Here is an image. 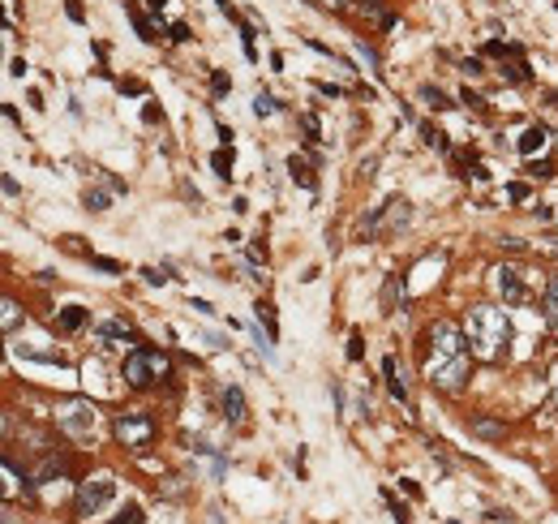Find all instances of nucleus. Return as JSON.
I'll return each instance as SVG.
<instances>
[{"label": "nucleus", "instance_id": "4be33fe9", "mask_svg": "<svg viewBox=\"0 0 558 524\" xmlns=\"http://www.w3.org/2000/svg\"><path fill=\"white\" fill-rule=\"evenodd\" d=\"M210 164H215L219 177H232V150H215V155H210Z\"/></svg>", "mask_w": 558, "mask_h": 524}, {"label": "nucleus", "instance_id": "aec40b11", "mask_svg": "<svg viewBox=\"0 0 558 524\" xmlns=\"http://www.w3.org/2000/svg\"><path fill=\"white\" fill-rule=\"evenodd\" d=\"M473 430H477L481 439H502V426L489 422V417H473Z\"/></svg>", "mask_w": 558, "mask_h": 524}, {"label": "nucleus", "instance_id": "0eeeda50", "mask_svg": "<svg viewBox=\"0 0 558 524\" xmlns=\"http://www.w3.org/2000/svg\"><path fill=\"white\" fill-rule=\"evenodd\" d=\"M494 275H498V292H502V301H507V305H520V301L528 297V288H524V275H520L516 267H498Z\"/></svg>", "mask_w": 558, "mask_h": 524}, {"label": "nucleus", "instance_id": "473e14b6", "mask_svg": "<svg viewBox=\"0 0 558 524\" xmlns=\"http://www.w3.org/2000/svg\"><path fill=\"white\" fill-rule=\"evenodd\" d=\"M396 524H412V520H408V511H404V507H396Z\"/></svg>", "mask_w": 558, "mask_h": 524}, {"label": "nucleus", "instance_id": "72a5a7b5", "mask_svg": "<svg viewBox=\"0 0 558 524\" xmlns=\"http://www.w3.org/2000/svg\"><path fill=\"white\" fill-rule=\"evenodd\" d=\"M554 395H558V379H554Z\"/></svg>", "mask_w": 558, "mask_h": 524}, {"label": "nucleus", "instance_id": "2eb2a0df", "mask_svg": "<svg viewBox=\"0 0 558 524\" xmlns=\"http://www.w3.org/2000/svg\"><path fill=\"white\" fill-rule=\"evenodd\" d=\"M545 323L558 331V280H550V288H545Z\"/></svg>", "mask_w": 558, "mask_h": 524}, {"label": "nucleus", "instance_id": "393cba45", "mask_svg": "<svg viewBox=\"0 0 558 524\" xmlns=\"http://www.w3.org/2000/svg\"><path fill=\"white\" fill-rule=\"evenodd\" d=\"M125 13L133 18V26H138V35H142V39H155V35H150V22H146V18H142V13H138L133 5H125Z\"/></svg>", "mask_w": 558, "mask_h": 524}, {"label": "nucleus", "instance_id": "6e6552de", "mask_svg": "<svg viewBox=\"0 0 558 524\" xmlns=\"http://www.w3.org/2000/svg\"><path fill=\"white\" fill-rule=\"evenodd\" d=\"M382 215H386V224H382V232H378V237L400 232V228L412 220V211H408V202H404V198H391V202H382Z\"/></svg>", "mask_w": 558, "mask_h": 524}, {"label": "nucleus", "instance_id": "7c9ffc66", "mask_svg": "<svg viewBox=\"0 0 558 524\" xmlns=\"http://www.w3.org/2000/svg\"><path fill=\"white\" fill-rule=\"evenodd\" d=\"M258 318L266 323V331H271V340H275V314H271V305H258Z\"/></svg>", "mask_w": 558, "mask_h": 524}, {"label": "nucleus", "instance_id": "c85d7f7f", "mask_svg": "<svg viewBox=\"0 0 558 524\" xmlns=\"http://www.w3.org/2000/svg\"><path fill=\"white\" fill-rule=\"evenodd\" d=\"M386 379H391V395H396L400 404H408V387H404V383H400L396 374H386Z\"/></svg>", "mask_w": 558, "mask_h": 524}, {"label": "nucleus", "instance_id": "7ed1b4c3", "mask_svg": "<svg viewBox=\"0 0 558 524\" xmlns=\"http://www.w3.org/2000/svg\"><path fill=\"white\" fill-rule=\"evenodd\" d=\"M167 370H172V361H167L159 348H133L125 357V383L138 387V391H146L150 383H163Z\"/></svg>", "mask_w": 558, "mask_h": 524}, {"label": "nucleus", "instance_id": "f03ea898", "mask_svg": "<svg viewBox=\"0 0 558 524\" xmlns=\"http://www.w3.org/2000/svg\"><path fill=\"white\" fill-rule=\"evenodd\" d=\"M464 335H468L473 357H481V361H498L502 352H507V335H511L507 314L494 309V305H477V309L468 314V323H464Z\"/></svg>", "mask_w": 558, "mask_h": 524}, {"label": "nucleus", "instance_id": "f8f14e48", "mask_svg": "<svg viewBox=\"0 0 558 524\" xmlns=\"http://www.w3.org/2000/svg\"><path fill=\"white\" fill-rule=\"evenodd\" d=\"M361 9H365V13H369V18H374L378 26H386V30L396 26V13H391V9L382 5V0H361Z\"/></svg>", "mask_w": 558, "mask_h": 524}, {"label": "nucleus", "instance_id": "1a4fd4ad", "mask_svg": "<svg viewBox=\"0 0 558 524\" xmlns=\"http://www.w3.org/2000/svg\"><path fill=\"white\" fill-rule=\"evenodd\" d=\"M90 323V309H82V305H65L61 314H56V327L61 331H82Z\"/></svg>", "mask_w": 558, "mask_h": 524}, {"label": "nucleus", "instance_id": "5701e85b", "mask_svg": "<svg viewBox=\"0 0 558 524\" xmlns=\"http://www.w3.org/2000/svg\"><path fill=\"white\" fill-rule=\"evenodd\" d=\"M421 99L429 103V108H451V103H446V95H442L438 86H421Z\"/></svg>", "mask_w": 558, "mask_h": 524}, {"label": "nucleus", "instance_id": "9d476101", "mask_svg": "<svg viewBox=\"0 0 558 524\" xmlns=\"http://www.w3.org/2000/svg\"><path fill=\"white\" fill-rule=\"evenodd\" d=\"M223 417L228 422H245V395H241V387H223Z\"/></svg>", "mask_w": 558, "mask_h": 524}, {"label": "nucleus", "instance_id": "39448f33", "mask_svg": "<svg viewBox=\"0 0 558 524\" xmlns=\"http://www.w3.org/2000/svg\"><path fill=\"white\" fill-rule=\"evenodd\" d=\"M117 439H121L129 451H142V447H150V439H155V422H150V417H142V412H121V417H117Z\"/></svg>", "mask_w": 558, "mask_h": 524}, {"label": "nucleus", "instance_id": "c756f323", "mask_svg": "<svg viewBox=\"0 0 558 524\" xmlns=\"http://www.w3.org/2000/svg\"><path fill=\"white\" fill-rule=\"evenodd\" d=\"M361 352H365V348H361V335L352 331V335H348V361H361Z\"/></svg>", "mask_w": 558, "mask_h": 524}, {"label": "nucleus", "instance_id": "a878e982", "mask_svg": "<svg viewBox=\"0 0 558 524\" xmlns=\"http://www.w3.org/2000/svg\"><path fill=\"white\" fill-rule=\"evenodd\" d=\"M142 280L146 284H167V267H142Z\"/></svg>", "mask_w": 558, "mask_h": 524}, {"label": "nucleus", "instance_id": "9b49d317", "mask_svg": "<svg viewBox=\"0 0 558 524\" xmlns=\"http://www.w3.org/2000/svg\"><path fill=\"white\" fill-rule=\"evenodd\" d=\"M541 146H545V129H541V125H528V129L520 133V142H516L520 155H533V150H541Z\"/></svg>", "mask_w": 558, "mask_h": 524}, {"label": "nucleus", "instance_id": "412c9836", "mask_svg": "<svg viewBox=\"0 0 558 524\" xmlns=\"http://www.w3.org/2000/svg\"><path fill=\"white\" fill-rule=\"evenodd\" d=\"M275 108H279L275 95H266V90H258V95H254V112H258V117H275Z\"/></svg>", "mask_w": 558, "mask_h": 524}, {"label": "nucleus", "instance_id": "b1692460", "mask_svg": "<svg viewBox=\"0 0 558 524\" xmlns=\"http://www.w3.org/2000/svg\"><path fill=\"white\" fill-rule=\"evenodd\" d=\"M90 267H95V271H107V275H121V262L99 258V254H90Z\"/></svg>", "mask_w": 558, "mask_h": 524}, {"label": "nucleus", "instance_id": "bb28decb", "mask_svg": "<svg viewBox=\"0 0 558 524\" xmlns=\"http://www.w3.org/2000/svg\"><path fill=\"white\" fill-rule=\"evenodd\" d=\"M117 524H142V507H138V503H125V511H121Z\"/></svg>", "mask_w": 558, "mask_h": 524}, {"label": "nucleus", "instance_id": "ddd939ff", "mask_svg": "<svg viewBox=\"0 0 558 524\" xmlns=\"http://www.w3.org/2000/svg\"><path fill=\"white\" fill-rule=\"evenodd\" d=\"M18 357H26V361H47V365H61V352H56V348H30V344H18Z\"/></svg>", "mask_w": 558, "mask_h": 524}, {"label": "nucleus", "instance_id": "a211bd4d", "mask_svg": "<svg viewBox=\"0 0 558 524\" xmlns=\"http://www.w3.org/2000/svg\"><path fill=\"white\" fill-rule=\"evenodd\" d=\"M421 138H425V146H434V150H451L446 133H442V129H434V125H421Z\"/></svg>", "mask_w": 558, "mask_h": 524}, {"label": "nucleus", "instance_id": "6ab92c4d", "mask_svg": "<svg viewBox=\"0 0 558 524\" xmlns=\"http://www.w3.org/2000/svg\"><path fill=\"white\" fill-rule=\"evenodd\" d=\"M82 202H86V211H107V206H112V198H107L103 189H86Z\"/></svg>", "mask_w": 558, "mask_h": 524}, {"label": "nucleus", "instance_id": "f257e3e1", "mask_svg": "<svg viewBox=\"0 0 558 524\" xmlns=\"http://www.w3.org/2000/svg\"><path fill=\"white\" fill-rule=\"evenodd\" d=\"M468 365H473V348H468L464 327H456V323H434L429 335H425V379L438 391H451L456 395L468 383Z\"/></svg>", "mask_w": 558, "mask_h": 524}, {"label": "nucleus", "instance_id": "dca6fc26", "mask_svg": "<svg viewBox=\"0 0 558 524\" xmlns=\"http://www.w3.org/2000/svg\"><path fill=\"white\" fill-rule=\"evenodd\" d=\"M288 172H292V181H297V185H305V189H314V185H318V181H314V172H309V168L297 160V155L288 160Z\"/></svg>", "mask_w": 558, "mask_h": 524}, {"label": "nucleus", "instance_id": "423d86ee", "mask_svg": "<svg viewBox=\"0 0 558 524\" xmlns=\"http://www.w3.org/2000/svg\"><path fill=\"white\" fill-rule=\"evenodd\" d=\"M61 426H65L69 434H86V430L95 426V404H90V400H69L65 412H61Z\"/></svg>", "mask_w": 558, "mask_h": 524}, {"label": "nucleus", "instance_id": "4468645a", "mask_svg": "<svg viewBox=\"0 0 558 524\" xmlns=\"http://www.w3.org/2000/svg\"><path fill=\"white\" fill-rule=\"evenodd\" d=\"M99 340H133V327H129V323H121V318H112V323H103V327H99Z\"/></svg>", "mask_w": 558, "mask_h": 524}, {"label": "nucleus", "instance_id": "2f4dec72", "mask_svg": "<svg viewBox=\"0 0 558 524\" xmlns=\"http://www.w3.org/2000/svg\"><path fill=\"white\" fill-rule=\"evenodd\" d=\"M65 13H69L73 22H82V5H78V0H69V5H65Z\"/></svg>", "mask_w": 558, "mask_h": 524}, {"label": "nucleus", "instance_id": "cd10ccee", "mask_svg": "<svg viewBox=\"0 0 558 524\" xmlns=\"http://www.w3.org/2000/svg\"><path fill=\"white\" fill-rule=\"evenodd\" d=\"M5 477H9V482H18V468H13L9 460H5ZM22 494H35V486H30V477H22Z\"/></svg>", "mask_w": 558, "mask_h": 524}, {"label": "nucleus", "instance_id": "20e7f679", "mask_svg": "<svg viewBox=\"0 0 558 524\" xmlns=\"http://www.w3.org/2000/svg\"><path fill=\"white\" fill-rule=\"evenodd\" d=\"M112 499H117V482H112L107 473H99V477H90V482H82V490H78V516L82 520H90V516H99Z\"/></svg>", "mask_w": 558, "mask_h": 524}, {"label": "nucleus", "instance_id": "f3484780", "mask_svg": "<svg viewBox=\"0 0 558 524\" xmlns=\"http://www.w3.org/2000/svg\"><path fill=\"white\" fill-rule=\"evenodd\" d=\"M0 309H5V314H0V323H5V331L13 335V331H18V318H22V314H18V301L5 297V305H0Z\"/></svg>", "mask_w": 558, "mask_h": 524}]
</instances>
